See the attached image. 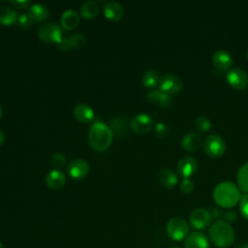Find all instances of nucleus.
<instances>
[{
  "instance_id": "nucleus-1",
  "label": "nucleus",
  "mask_w": 248,
  "mask_h": 248,
  "mask_svg": "<svg viewBox=\"0 0 248 248\" xmlns=\"http://www.w3.org/2000/svg\"><path fill=\"white\" fill-rule=\"evenodd\" d=\"M113 134L109 126L101 121H95L88 131V141L90 146L97 152L108 149L112 142Z\"/></svg>"
},
{
  "instance_id": "nucleus-2",
  "label": "nucleus",
  "mask_w": 248,
  "mask_h": 248,
  "mask_svg": "<svg viewBox=\"0 0 248 248\" xmlns=\"http://www.w3.org/2000/svg\"><path fill=\"white\" fill-rule=\"evenodd\" d=\"M213 199L220 207L232 208L236 205L241 199L240 190L234 183L223 181L215 186L213 190Z\"/></svg>"
},
{
  "instance_id": "nucleus-23",
  "label": "nucleus",
  "mask_w": 248,
  "mask_h": 248,
  "mask_svg": "<svg viewBox=\"0 0 248 248\" xmlns=\"http://www.w3.org/2000/svg\"><path fill=\"white\" fill-rule=\"evenodd\" d=\"M100 13V6L96 1H86L81 4L79 14L84 19H92Z\"/></svg>"
},
{
  "instance_id": "nucleus-14",
  "label": "nucleus",
  "mask_w": 248,
  "mask_h": 248,
  "mask_svg": "<svg viewBox=\"0 0 248 248\" xmlns=\"http://www.w3.org/2000/svg\"><path fill=\"white\" fill-rule=\"evenodd\" d=\"M45 181L49 189L59 190L66 184V175L61 170L54 169L46 173Z\"/></svg>"
},
{
  "instance_id": "nucleus-33",
  "label": "nucleus",
  "mask_w": 248,
  "mask_h": 248,
  "mask_svg": "<svg viewBox=\"0 0 248 248\" xmlns=\"http://www.w3.org/2000/svg\"><path fill=\"white\" fill-rule=\"evenodd\" d=\"M239 211L243 218L248 220V194L241 197L239 201Z\"/></svg>"
},
{
  "instance_id": "nucleus-37",
  "label": "nucleus",
  "mask_w": 248,
  "mask_h": 248,
  "mask_svg": "<svg viewBox=\"0 0 248 248\" xmlns=\"http://www.w3.org/2000/svg\"><path fill=\"white\" fill-rule=\"evenodd\" d=\"M224 217H225V219L227 220L228 223L229 222H234L236 220V218H237L235 212H233V211H227V212H225Z\"/></svg>"
},
{
  "instance_id": "nucleus-3",
  "label": "nucleus",
  "mask_w": 248,
  "mask_h": 248,
  "mask_svg": "<svg viewBox=\"0 0 248 248\" xmlns=\"http://www.w3.org/2000/svg\"><path fill=\"white\" fill-rule=\"evenodd\" d=\"M235 233L230 223L217 220L209 229V239L218 248H229L234 242Z\"/></svg>"
},
{
  "instance_id": "nucleus-27",
  "label": "nucleus",
  "mask_w": 248,
  "mask_h": 248,
  "mask_svg": "<svg viewBox=\"0 0 248 248\" xmlns=\"http://www.w3.org/2000/svg\"><path fill=\"white\" fill-rule=\"evenodd\" d=\"M237 187L245 194H248V162L244 163L237 171L236 174Z\"/></svg>"
},
{
  "instance_id": "nucleus-41",
  "label": "nucleus",
  "mask_w": 248,
  "mask_h": 248,
  "mask_svg": "<svg viewBox=\"0 0 248 248\" xmlns=\"http://www.w3.org/2000/svg\"><path fill=\"white\" fill-rule=\"evenodd\" d=\"M2 116H3V110H2V108L0 107V120L2 119Z\"/></svg>"
},
{
  "instance_id": "nucleus-5",
  "label": "nucleus",
  "mask_w": 248,
  "mask_h": 248,
  "mask_svg": "<svg viewBox=\"0 0 248 248\" xmlns=\"http://www.w3.org/2000/svg\"><path fill=\"white\" fill-rule=\"evenodd\" d=\"M39 39L46 44H58L62 37V29L55 22L43 23L38 28Z\"/></svg>"
},
{
  "instance_id": "nucleus-4",
  "label": "nucleus",
  "mask_w": 248,
  "mask_h": 248,
  "mask_svg": "<svg viewBox=\"0 0 248 248\" xmlns=\"http://www.w3.org/2000/svg\"><path fill=\"white\" fill-rule=\"evenodd\" d=\"M189 225L181 217H172L170 218L166 226V232L170 238L174 241H180L185 239V237L189 234Z\"/></svg>"
},
{
  "instance_id": "nucleus-17",
  "label": "nucleus",
  "mask_w": 248,
  "mask_h": 248,
  "mask_svg": "<svg viewBox=\"0 0 248 248\" xmlns=\"http://www.w3.org/2000/svg\"><path fill=\"white\" fill-rule=\"evenodd\" d=\"M146 99L149 103L157 105L161 108H169L171 104V96L163 92L160 89H154L146 94Z\"/></svg>"
},
{
  "instance_id": "nucleus-13",
  "label": "nucleus",
  "mask_w": 248,
  "mask_h": 248,
  "mask_svg": "<svg viewBox=\"0 0 248 248\" xmlns=\"http://www.w3.org/2000/svg\"><path fill=\"white\" fill-rule=\"evenodd\" d=\"M184 248H209V240L203 232L196 231L185 237Z\"/></svg>"
},
{
  "instance_id": "nucleus-42",
  "label": "nucleus",
  "mask_w": 248,
  "mask_h": 248,
  "mask_svg": "<svg viewBox=\"0 0 248 248\" xmlns=\"http://www.w3.org/2000/svg\"><path fill=\"white\" fill-rule=\"evenodd\" d=\"M0 248H4V246H3V244L0 242Z\"/></svg>"
},
{
  "instance_id": "nucleus-39",
  "label": "nucleus",
  "mask_w": 248,
  "mask_h": 248,
  "mask_svg": "<svg viewBox=\"0 0 248 248\" xmlns=\"http://www.w3.org/2000/svg\"><path fill=\"white\" fill-rule=\"evenodd\" d=\"M5 141V134L3 133L2 130H0V146L4 143Z\"/></svg>"
},
{
  "instance_id": "nucleus-44",
  "label": "nucleus",
  "mask_w": 248,
  "mask_h": 248,
  "mask_svg": "<svg viewBox=\"0 0 248 248\" xmlns=\"http://www.w3.org/2000/svg\"><path fill=\"white\" fill-rule=\"evenodd\" d=\"M170 248H180V247H178V246H173V247H170Z\"/></svg>"
},
{
  "instance_id": "nucleus-43",
  "label": "nucleus",
  "mask_w": 248,
  "mask_h": 248,
  "mask_svg": "<svg viewBox=\"0 0 248 248\" xmlns=\"http://www.w3.org/2000/svg\"><path fill=\"white\" fill-rule=\"evenodd\" d=\"M246 57H247V59H248V49H247V51H246Z\"/></svg>"
},
{
  "instance_id": "nucleus-32",
  "label": "nucleus",
  "mask_w": 248,
  "mask_h": 248,
  "mask_svg": "<svg viewBox=\"0 0 248 248\" xmlns=\"http://www.w3.org/2000/svg\"><path fill=\"white\" fill-rule=\"evenodd\" d=\"M154 132L156 137L158 138H165L170 133L169 126L164 122H158L154 127Z\"/></svg>"
},
{
  "instance_id": "nucleus-40",
  "label": "nucleus",
  "mask_w": 248,
  "mask_h": 248,
  "mask_svg": "<svg viewBox=\"0 0 248 248\" xmlns=\"http://www.w3.org/2000/svg\"><path fill=\"white\" fill-rule=\"evenodd\" d=\"M238 248H248V242L241 244L240 246H238Z\"/></svg>"
},
{
  "instance_id": "nucleus-19",
  "label": "nucleus",
  "mask_w": 248,
  "mask_h": 248,
  "mask_svg": "<svg viewBox=\"0 0 248 248\" xmlns=\"http://www.w3.org/2000/svg\"><path fill=\"white\" fill-rule=\"evenodd\" d=\"M80 21L79 15L74 10L65 11L60 18V23L63 29L67 31H71L76 29Z\"/></svg>"
},
{
  "instance_id": "nucleus-21",
  "label": "nucleus",
  "mask_w": 248,
  "mask_h": 248,
  "mask_svg": "<svg viewBox=\"0 0 248 248\" xmlns=\"http://www.w3.org/2000/svg\"><path fill=\"white\" fill-rule=\"evenodd\" d=\"M202 140L200 136L195 132H188L185 134L181 140V146L184 150L188 152H193L199 149L201 146Z\"/></svg>"
},
{
  "instance_id": "nucleus-7",
  "label": "nucleus",
  "mask_w": 248,
  "mask_h": 248,
  "mask_svg": "<svg viewBox=\"0 0 248 248\" xmlns=\"http://www.w3.org/2000/svg\"><path fill=\"white\" fill-rule=\"evenodd\" d=\"M154 121L152 117L147 113H138L132 117L129 126L130 129L140 135L148 133L153 128Z\"/></svg>"
},
{
  "instance_id": "nucleus-8",
  "label": "nucleus",
  "mask_w": 248,
  "mask_h": 248,
  "mask_svg": "<svg viewBox=\"0 0 248 248\" xmlns=\"http://www.w3.org/2000/svg\"><path fill=\"white\" fill-rule=\"evenodd\" d=\"M211 212L203 207H198L194 209L190 215V223L193 228L202 231L207 229L212 222Z\"/></svg>"
},
{
  "instance_id": "nucleus-25",
  "label": "nucleus",
  "mask_w": 248,
  "mask_h": 248,
  "mask_svg": "<svg viewBox=\"0 0 248 248\" xmlns=\"http://www.w3.org/2000/svg\"><path fill=\"white\" fill-rule=\"evenodd\" d=\"M161 80V75L157 70L146 71L141 78L142 84L147 88H155L159 86Z\"/></svg>"
},
{
  "instance_id": "nucleus-11",
  "label": "nucleus",
  "mask_w": 248,
  "mask_h": 248,
  "mask_svg": "<svg viewBox=\"0 0 248 248\" xmlns=\"http://www.w3.org/2000/svg\"><path fill=\"white\" fill-rule=\"evenodd\" d=\"M69 176L74 180H82L89 173V164L84 159H75L71 161L67 168Z\"/></svg>"
},
{
  "instance_id": "nucleus-9",
  "label": "nucleus",
  "mask_w": 248,
  "mask_h": 248,
  "mask_svg": "<svg viewBox=\"0 0 248 248\" xmlns=\"http://www.w3.org/2000/svg\"><path fill=\"white\" fill-rule=\"evenodd\" d=\"M160 90L167 93L168 95H175L179 93L183 88V82L179 77L173 74H165L161 77Z\"/></svg>"
},
{
  "instance_id": "nucleus-16",
  "label": "nucleus",
  "mask_w": 248,
  "mask_h": 248,
  "mask_svg": "<svg viewBox=\"0 0 248 248\" xmlns=\"http://www.w3.org/2000/svg\"><path fill=\"white\" fill-rule=\"evenodd\" d=\"M103 12L105 17L110 21H118L124 16L123 7L121 6V4L114 1H108L105 3L103 7Z\"/></svg>"
},
{
  "instance_id": "nucleus-20",
  "label": "nucleus",
  "mask_w": 248,
  "mask_h": 248,
  "mask_svg": "<svg viewBox=\"0 0 248 248\" xmlns=\"http://www.w3.org/2000/svg\"><path fill=\"white\" fill-rule=\"evenodd\" d=\"M28 14L34 22H43L46 20L49 16L48 8L41 3H36L30 6L28 10Z\"/></svg>"
},
{
  "instance_id": "nucleus-26",
  "label": "nucleus",
  "mask_w": 248,
  "mask_h": 248,
  "mask_svg": "<svg viewBox=\"0 0 248 248\" xmlns=\"http://www.w3.org/2000/svg\"><path fill=\"white\" fill-rule=\"evenodd\" d=\"M110 130L112 134L117 137H123L127 131V121L123 116H115L109 122Z\"/></svg>"
},
{
  "instance_id": "nucleus-12",
  "label": "nucleus",
  "mask_w": 248,
  "mask_h": 248,
  "mask_svg": "<svg viewBox=\"0 0 248 248\" xmlns=\"http://www.w3.org/2000/svg\"><path fill=\"white\" fill-rule=\"evenodd\" d=\"M176 170L178 174L184 178L191 177L198 170V161L191 156L181 158L177 162Z\"/></svg>"
},
{
  "instance_id": "nucleus-30",
  "label": "nucleus",
  "mask_w": 248,
  "mask_h": 248,
  "mask_svg": "<svg viewBox=\"0 0 248 248\" xmlns=\"http://www.w3.org/2000/svg\"><path fill=\"white\" fill-rule=\"evenodd\" d=\"M33 19L31 18L30 15L27 13H23L21 15L18 16L17 20H16V24L18 25V27H20L23 30H28L32 27L33 25Z\"/></svg>"
},
{
  "instance_id": "nucleus-36",
  "label": "nucleus",
  "mask_w": 248,
  "mask_h": 248,
  "mask_svg": "<svg viewBox=\"0 0 248 248\" xmlns=\"http://www.w3.org/2000/svg\"><path fill=\"white\" fill-rule=\"evenodd\" d=\"M58 46V48L61 50V51H68L71 48V45H70V41H69V37L66 38V37H63L60 42L57 44Z\"/></svg>"
},
{
  "instance_id": "nucleus-18",
  "label": "nucleus",
  "mask_w": 248,
  "mask_h": 248,
  "mask_svg": "<svg viewBox=\"0 0 248 248\" xmlns=\"http://www.w3.org/2000/svg\"><path fill=\"white\" fill-rule=\"evenodd\" d=\"M74 117L81 123H90L95 118L93 108L87 104H78L74 108Z\"/></svg>"
},
{
  "instance_id": "nucleus-34",
  "label": "nucleus",
  "mask_w": 248,
  "mask_h": 248,
  "mask_svg": "<svg viewBox=\"0 0 248 248\" xmlns=\"http://www.w3.org/2000/svg\"><path fill=\"white\" fill-rule=\"evenodd\" d=\"M195 188L194 182L189 178H184L180 183V190L183 194H191Z\"/></svg>"
},
{
  "instance_id": "nucleus-38",
  "label": "nucleus",
  "mask_w": 248,
  "mask_h": 248,
  "mask_svg": "<svg viewBox=\"0 0 248 248\" xmlns=\"http://www.w3.org/2000/svg\"><path fill=\"white\" fill-rule=\"evenodd\" d=\"M211 215H212V218H219V217H221L223 215V212H222L221 209L213 207L212 211H211Z\"/></svg>"
},
{
  "instance_id": "nucleus-15",
  "label": "nucleus",
  "mask_w": 248,
  "mask_h": 248,
  "mask_svg": "<svg viewBox=\"0 0 248 248\" xmlns=\"http://www.w3.org/2000/svg\"><path fill=\"white\" fill-rule=\"evenodd\" d=\"M232 57L231 53L225 49H219L214 52L212 56V62L214 66L222 71H229L232 65Z\"/></svg>"
},
{
  "instance_id": "nucleus-28",
  "label": "nucleus",
  "mask_w": 248,
  "mask_h": 248,
  "mask_svg": "<svg viewBox=\"0 0 248 248\" xmlns=\"http://www.w3.org/2000/svg\"><path fill=\"white\" fill-rule=\"evenodd\" d=\"M72 49H79L86 44V37L82 33H74L69 37Z\"/></svg>"
},
{
  "instance_id": "nucleus-24",
  "label": "nucleus",
  "mask_w": 248,
  "mask_h": 248,
  "mask_svg": "<svg viewBox=\"0 0 248 248\" xmlns=\"http://www.w3.org/2000/svg\"><path fill=\"white\" fill-rule=\"evenodd\" d=\"M17 17L18 16L14 9L8 6L0 7V25L1 26H11L16 24Z\"/></svg>"
},
{
  "instance_id": "nucleus-6",
  "label": "nucleus",
  "mask_w": 248,
  "mask_h": 248,
  "mask_svg": "<svg viewBox=\"0 0 248 248\" xmlns=\"http://www.w3.org/2000/svg\"><path fill=\"white\" fill-rule=\"evenodd\" d=\"M203 149L211 157H220L226 151V142L220 135L211 134L205 139Z\"/></svg>"
},
{
  "instance_id": "nucleus-22",
  "label": "nucleus",
  "mask_w": 248,
  "mask_h": 248,
  "mask_svg": "<svg viewBox=\"0 0 248 248\" xmlns=\"http://www.w3.org/2000/svg\"><path fill=\"white\" fill-rule=\"evenodd\" d=\"M157 177L159 182L167 188H173L178 182V177L176 173L168 168L161 169L158 171Z\"/></svg>"
},
{
  "instance_id": "nucleus-35",
  "label": "nucleus",
  "mask_w": 248,
  "mask_h": 248,
  "mask_svg": "<svg viewBox=\"0 0 248 248\" xmlns=\"http://www.w3.org/2000/svg\"><path fill=\"white\" fill-rule=\"evenodd\" d=\"M9 3L13 7H15L16 9H20V10L28 9V8H30V5H31V2L28 0H11V1H9Z\"/></svg>"
},
{
  "instance_id": "nucleus-29",
  "label": "nucleus",
  "mask_w": 248,
  "mask_h": 248,
  "mask_svg": "<svg viewBox=\"0 0 248 248\" xmlns=\"http://www.w3.org/2000/svg\"><path fill=\"white\" fill-rule=\"evenodd\" d=\"M194 124L196 129L202 133H206L211 129V121L206 116H203V115L198 116L195 119Z\"/></svg>"
},
{
  "instance_id": "nucleus-10",
  "label": "nucleus",
  "mask_w": 248,
  "mask_h": 248,
  "mask_svg": "<svg viewBox=\"0 0 248 248\" xmlns=\"http://www.w3.org/2000/svg\"><path fill=\"white\" fill-rule=\"evenodd\" d=\"M226 80L235 90H243L248 85V75L240 68H233L227 72Z\"/></svg>"
},
{
  "instance_id": "nucleus-31",
  "label": "nucleus",
  "mask_w": 248,
  "mask_h": 248,
  "mask_svg": "<svg viewBox=\"0 0 248 248\" xmlns=\"http://www.w3.org/2000/svg\"><path fill=\"white\" fill-rule=\"evenodd\" d=\"M50 163L52 167L55 168V170H60L66 165V157L61 152L54 153L50 158Z\"/></svg>"
}]
</instances>
